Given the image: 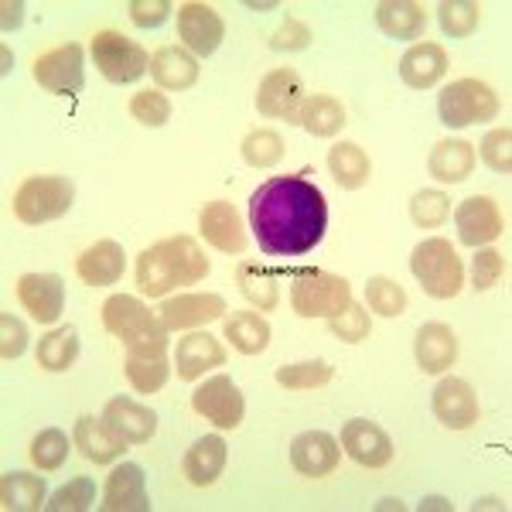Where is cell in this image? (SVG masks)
Segmentation results:
<instances>
[{
  "mask_svg": "<svg viewBox=\"0 0 512 512\" xmlns=\"http://www.w3.org/2000/svg\"><path fill=\"white\" fill-rule=\"evenodd\" d=\"M250 226L267 256H304L328 229V205L311 178H270L250 198Z\"/></svg>",
  "mask_w": 512,
  "mask_h": 512,
  "instance_id": "obj_1",
  "label": "cell"
},
{
  "mask_svg": "<svg viewBox=\"0 0 512 512\" xmlns=\"http://www.w3.org/2000/svg\"><path fill=\"white\" fill-rule=\"evenodd\" d=\"M209 277V256L192 236H168L137 256V287L147 297H164L175 287Z\"/></svg>",
  "mask_w": 512,
  "mask_h": 512,
  "instance_id": "obj_2",
  "label": "cell"
},
{
  "mask_svg": "<svg viewBox=\"0 0 512 512\" xmlns=\"http://www.w3.org/2000/svg\"><path fill=\"white\" fill-rule=\"evenodd\" d=\"M103 328L117 335L134 355H168V328L147 304L130 294H113L103 301Z\"/></svg>",
  "mask_w": 512,
  "mask_h": 512,
  "instance_id": "obj_3",
  "label": "cell"
},
{
  "mask_svg": "<svg viewBox=\"0 0 512 512\" xmlns=\"http://www.w3.org/2000/svg\"><path fill=\"white\" fill-rule=\"evenodd\" d=\"M291 308L301 318H338L352 304V284L318 267L291 270Z\"/></svg>",
  "mask_w": 512,
  "mask_h": 512,
  "instance_id": "obj_4",
  "label": "cell"
},
{
  "mask_svg": "<svg viewBox=\"0 0 512 512\" xmlns=\"http://www.w3.org/2000/svg\"><path fill=\"white\" fill-rule=\"evenodd\" d=\"M410 270H414L417 284L437 301H448L458 297L465 287V267H461V256L454 253L448 239L431 236L424 243H417L414 256H410Z\"/></svg>",
  "mask_w": 512,
  "mask_h": 512,
  "instance_id": "obj_5",
  "label": "cell"
},
{
  "mask_svg": "<svg viewBox=\"0 0 512 512\" xmlns=\"http://www.w3.org/2000/svg\"><path fill=\"white\" fill-rule=\"evenodd\" d=\"M76 202V185L69 178L35 175L24 178L14 192V216L24 226H45V222L62 219Z\"/></svg>",
  "mask_w": 512,
  "mask_h": 512,
  "instance_id": "obj_6",
  "label": "cell"
},
{
  "mask_svg": "<svg viewBox=\"0 0 512 512\" xmlns=\"http://www.w3.org/2000/svg\"><path fill=\"white\" fill-rule=\"evenodd\" d=\"M437 113L441 123L451 130H465L472 123H485L499 117V96L489 82L482 79H454L444 86L441 99H437Z\"/></svg>",
  "mask_w": 512,
  "mask_h": 512,
  "instance_id": "obj_7",
  "label": "cell"
},
{
  "mask_svg": "<svg viewBox=\"0 0 512 512\" xmlns=\"http://www.w3.org/2000/svg\"><path fill=\"white\" fill-rule=\"evenodd\" d=\"M93 62H96V69L103 72V79L117 82V86L144 79L147 69H151L147 48H140L134 38L120 35V31H113V28H103L93 35Z\"/></svg>",
  "mask_w": 512,
  "mask_h": 512,
  "instance_id": "obj_8",
  "label": "cell"
},
{
  "mask_svg": "<svg viewBox=\"0 0 512 512\" xmlns=\"http://www.w3.org/2000/svg\"><path fill=\"white\" fill-rule=\"evenodd\" d=\"M35 82L45 93L55 96H76L86 86V48L79 41H65L35 59Z\"/></svg>",
  "mask_w": 512,
  "mask_h": 512,
  "instance_id": "obj_9",
  "label": "cell"
},
{
  "mask_svg": "<svg viewBox=\"0 0 512 512\" xmlns=\"http://www.w3.org/2000/svg\"><path fill=\"white\" fill-rule=\"evenodd\" d=\"M192 410L198 417H205L209 424H216L219 431H236L243 424V414H246V403H243V393L239 386L229 379L226 373L205 379L202 386L192 393Z\"/></svg>",
  "mask_w": 512,
  "mask_h": 512,
  "instance_id": "obj_10",
  "label": "cell"
},
{
  "mask_svg": "<svg viewBox=\"0 0 512 512\" xmlns=\"http://www.w3.org/2000/svg\"><path fill=\"white\" fill-rule=\"evenodd\" d=\"M178 38L185 52H192L195 59H209L226 38V21L219 18L212 4L188 0V4L178 7Z\"/></svg>",
  "mask_w": 512,
  "mask_h": 512,
  "instance_id": "obj_11",
  "label": "cell"
},
{
  "mask_svg": "<svg viewBox=\"0 0 512 512\" xmlns=\"http://www.w3.org/2000/svg\"><path fill=\"white\" fill-rule=\"evenodd\" d=\"M304 106V82L294 69H274L256 86V110L270 120L297 123V113Z\"/></svg>",
  "mask_w": 512,
  "mask_h": 512,
  "instance_id": "obj_12",
  "label": "cell"
},
{
  "mask_svg": "<svg viewBox=\"0 0 512 512\" xmlns=\"http://www.w3.org/2000/svg\"><path fill=\"white\" fill-rule=\"evenodd\" d=\"M454 226H458L461 243L475 250V246H485V243H492V239H499L502 229H506V219H502L499 205H495L489 195H472L458 205Z\"/></svg>",
  "mask_w": 512,
  "mask_h": 512,
  "instance_id": "obj_13",
  "label": "cell"
},
{
  "mask_svg": "<svg viewBox=\"0 0 512 512\" xmlns=\"http://www.w3.org/2000/svg\"><path fill=\"white\" fill-rule=\"evenodd\" d=\"M18 301L38 325H55L65 308V284L59 274H24L18 280Z\"/></svg>",
  "mask_w": 512,
  "mask_h": 512,
  "instance_id": "obj_14",
  "label": "cell"
},
{
  "mask_svg": "<svg viewBox=\"0 0 512 512\" xmlns=\"http://www.w3.org/2000/svg\"><path fill=\"white\" fill-rule=\"evenodd\" d=\"M226 315V301L219 294H178L158 308V318L168 332H185V328L212 325Z\"/></svg>",
  "mask_w": 512,
  "mask_h": 512,
  "instance_id": "obj_15",
  "label": "cell"
},
{
  "mask_svg": "<svg viewBox=\"0 0 512 512\" xmlns=\"http://www.w3.org/2000/svg\"><path fill=\"white\" fill-rule=\"evenodd\" d=\"M342 448L362 468H386L393 461V441L373 420H349L342 427Z\"/></svg>",
  "mask_w": 512,
  "mask_h": 512,
  "instance_id": "obj_16",
  "label": "cell"
},
{
  "mask_svg": "<svg viewBox=\"0 0 512 512\" xmlns=\"http://www.w3.org/2000/svg\"><path fill=\"white\" fill-rule=\"evenodd\" d=\"M431 407H434V417L441 420L448 431H468L478 420V396L465 379H454V376L441 379V383L434 386Z\"/></svg>",
  "mask_w": 512,
  "mask_h": 512,
  "instance_id": "obj_17",
  "label": "cell"
},
{
  "mask_svg": "<svg viewBox=\"0 0 512 512\" xmlns=\"http://www.w3.org/2000/svg\"><path fill=\"white\" fill-rule=\"evenodd\" d=\"M226 366V349L216 335L209 332H188L185 338H178L175 345V373L181 383H195L202 379V373L209 369Z\"/></svg>",
  "mask_w": 512,
  "mask_h": 512,
  "instance_id": "obj_18",
  "label": "cell"
},
{
  "mask_svg": "<svg viewBox=\"0 0 512 512\" xmlns=\"http://www.w3.org/2000/svg\"><path fill=\"white\" fill-rule=\"evenodd\" d=\"M198 229L219 253H246V226L233 202H209L198 216Z\"/></svg>",
  "mask_w": 512,
  "mask_h": 512,
  "instance_id": "obj_19",
  "label": "cell"
},
{
  "mask_svg": "<svg viewBox=\"0 0 512 512\" xmlns=\"http://www.w3.org/2000/svg\"><path fill=\"white\" fill-rule=\"evenodd\" d=\"M342 448L332 434L325 431H304L291 441V465L294 472L308 475V478H325L338 468Z\"/></svg>",
  "mask_w": 512,
  "mask_h": 512,
  "instance_id": "obj_20",
  "label": "cell"
},
{
  "mask_svg": "<svg viewBox=\"0 0 512 512\" xmlns=\"http://www.w3.org/2000/svg\"><path fill=\"white\" fill-rule=\"evenodd\" d=\"M72 441H76L82 458L93 461V465H113L127 454V441L103 417H79Z\"/></svg>",
  "mask_w": 512,
  "mask_h": 512,
  "instance_id": "obj_21",
  "label": "cell"
},
{
  "mask_svg": "<svg viewBox=\"0 0 512 512\" xmlns=\"http://www.w3.org/2000/svg\"><path fill=\"white\" fill-rule=\"evenodd\" d=\"M103 420L117 431L127 444H147L158 434V414L130 396H113L103 410Z\"/></svg>",
  "mask_w": 512,
  "mask_h": 512,
  "instance_id": "obj_22",
  "label": "cell"
},
{
  "mask_svg": "<svg viewBox=\"0 0 512 512\" xmlns=\"http://www.w3.org/2000/svg\"><path fill=\"white\" fill-rule=\"evenodd\" d=\"M414 355H417L420 373L441 376L458 362V338H454V332L444 321H431V325H424L417 332Z\"/></svg>",
  "mask_w": 512,
  "mask_h": 512,
  "instance_id": "obj_23",
  "label": "cell"
},
{
  "mask_svg": "<svg viewBox=\"0 0 512 512\" xmlns=\"http://www.w3.org/2000/svg\"><path fill=\"white\" fill-rule=\"evenodd\" d=\"M127 270V253L117 239H99V243L89 246L86 253L76 260V274L82 284L89 287H110L117 284Z\"/></svg>",
  "mask_w": 512,
  "mask_h": 512,
  "instance_id": "obj_24",
  "label": "cell"
},
{
  "mask_svg": "<svg viewBox=\"0 0 512 512\" xmlns=\"http://www.w3.org/2000/svg\"><path fill=\"white\" fill-rule=\"evenodd\" d=\"M106 512H151V495H147V482L140 465L123 461L120 468H113V475L106 478Z\"/></svg>",
  "mask_w": 512,
  "mask_h": 512,
  "instance_id": "obj_25",
  "label": "cell"
},
{
  "mask_svg": "<svg viewBox=\"0 0 512 512\" xmlns=\"http://www.w3.org/2000/svg\"><path fill=\"white\" fill-rule=\"evenodd\" d=\"M151 76L158 82V89H168V93H185L192 89L202 69H198V59L192 52L178 45H164L151 55Z\"/></svg>",
  "mask_w": 512,
  "mask_h": 512,
  "instance_id": "obj_26",
  "label": "cell"
},
{
  "mask_svg": "<svg viewBox=\"0 0 512 512\" xmlns=\"http://www.w3.org/2000/svg\"><path fill=\"white\" fill-rule=\"evenodd\" d=\"M448 76V52L437 41H420L400 59V79L410 89H431Z\"/></svg>",
  "mask_w": 512,
  "mask_h": 512,
  "instance_id": "obj_27",
  "label": "cell"
},
{
  "mask_svg": "<svg viewBox=\"0 0 512 512\" xmlns=\"http://www.w3.org/2000/svg\"><path fill=\"white\" fill-rule=\"evenodd\" d=\"M427 171L441 185H461V181L472 178L475 171V144L458 137H448L441 144H434L431 158H427Z\"/></svg>",
  "mask_w": 512,
  "mask_h": 512,
  "instance_id": "obj_28",
  "label": "cell"
},
{
  "mask_svg": "<svg viewBox=\"0 0 512 512\" xmlns=\"http://www.w3.org/2000/svg\"><path fill=\"white\" fill-rule=\"evenodd\" d=\"M226 458H229L226 441H222L219 434H209L188 448L185 461H181V472H185V478L195 489H209V485L219 482L222 468H226Z\"/></svg>",
  "mask_w": 512,
  "mask_h": 512,
  "instance_id": "obj_29",
  "label": "cell"
},
{
  "mask_svg": "<svg viewBox=\"0 0 512 512\" xmlns=\"http://www.w3.org/2000/svg\"><path fill=\"white\" fill-rule=\"evenodd\" d=\"M376 24L383 35L414 41L427 28V7L414 4V0H383L376 4Z\"/></svg>",
  "mask_w": 512,
  "mask_h": 512,
  "instance_id": "obj_30",
  "label": "cell"
},
{
  "mask_svg": "<svg viewBox=\"0 0 512 512\" xmlns=\"http://www.w3.org/2000/svg\"><path fill=\"white\" fill-rule=\"evenodd\" d=\"M277 277H280V270H267L263 263H256V260H239L236 263L239 294H243L256 311H274L280 304Z\"/></svg>",
  "mask_w": 512,
  "mask_h": 512,
  "instance_id": "obj_31",
  "label": "cell"
},
{
  "mask_svg": "<svg viewBox=\"0 0 512 512\" xmlns=\"http://www.w3.org/2000/svg\"><path fill=\"white\" fill-rule=\"evenodd\" d=\"M45 478L28 472L0 475V506L7 512H38L45 506Z\"/></svg>",
  "mask_w": 512,
  "mask_h": 512,
  "instance_id": "obj_32",
  "label": "cell"
},
{
  "mask_svg": "<svg viewBox=\"0 0 512 512\" xmlns=\"http://www.w3.org/2000/svg\"><path fill=\"white\" fill-rule=\"evenodd\" d=\"M222 335L229 338V345L239 355H260L270 345V325L256 311H236V315H229L226 325H222Z\"/></svg>",
  "mask_w": 512,
  "mask_h": 512,
  "instance_id": "obj_33",
  "label": "cell"
},
{
  "mask_svg": "<svg viewBox=\"0 0 512 512\" xmlns=\"http://www.w3.org/2000/svg\"><path fill=\"white\" fill-rule=\"evenodd\" d=\"M328 171H332V178L338 181L342 188H362L373 175V164H369L366 151H362L359 144H352V140H338V144L328 151Z\"/></svg>",
  "mask_w": 512,
  "mask_h": 512,
  "instance_id": "obj_34",
  "label": "cell"
},
{
  "mask_svg": "<svg viewBox=\"0 0 512 512\" xmlns=\"http://www.w3.org/2000/svg\"><path fill=\"white\" fill-rule=\"evenodd\" d=\"M79 359V332L72 325L52 328L38 338V366L48 373H69Z\"/></svg>",
  "mask_w": 512,
  "mask_h": 512,
  "instance_id": "obj_35",
  "label": "cell"
},
{
  "mask_svg": "<svg viewBox=\"0 0 512 512\" xmlns=\"http://www.w3.org/2000/svg\"><path fill=\"white\" fill-rule=\"evenodd\" d=\"M297 123L308 130L311 137H335L345 127V106L332 96H311L304 99Z\"/></svg>",
  "mask_w": 512,
  "mask_h": 512,
  "instance_id": "obj_36",
  "label": "cell"
},
{
  "mask_svg": "<svg viewBox=\"0 0 512 512\" xmlns=\"http://www.w3.org/2000/svg\"><path fill=\"white\" fill-rule=\"evenodd\" d=\"M123 373H127V383L134 386L137 393H158L164 390V383H168V376H171V362H168V355L127 352Z\"/></svg>",
  "mask_w": 512,
  "mask_h": 512,
  "instance_id": "obj_37",
  "label": "cell"
},
{
  "mask_svg": "<svg viewBox=\"0 0 512 512\" xmlns=\"http://www.w3.org/2000/svg\"><path fill=\"white\" fill-rule=\"evenodd\" d=\"M284 154H287L284 137H280L277 130H270V127L250 130L246 140H243V161L250 164V168H256V171L274 168V164L284 161Z\"/></svg>",
  "mask_w": 512,
  "mask_h": 512,
  "instance_id": "obj_38",
  "label": "cell"
},
{
  "mask_svg": "<svg viewBox=\"0 0 512 512\" xmlns=\"http://www.w3.org/2000/svg\"><path fill=\"white\" fill-rule=\"evenodd\" d=\"M335 379V369L325 359H311V362H294V366H280L277 369V383L284 390H321Z\"/></svg>",
  "mask_w": 512,
  "mask_h": 512,
  "instance_id": "obj_39",
  "label": "cell"
},
{
  "mask_svg": "<svg viewBox=\"0 0 512 512\" xmlns=\"http://www.w3.org/2000/svg\"><path fill=\"white\" fill-rule=\"evenodd\" d=\"M437 21L448 38H468L475 35L478 21H482V7L475 0H444V4H437Z\"/></svg>",
  "mask_w": 512,
  "mask_h": 512,
  "instance_id": "obj_40",
  "label": "cell"
},
{
  "mask_svg": "<svg viewBox=\"0 0 512 512\" xmlns=\"http://www.w3.org/2000/svg\"><path fill=\"white\" fill-rule=\"evenodd\" d=\"M72 444L59 427H45V431H38V437L31 441V461L38 465V472H59L65 465V458H69Z\"/></svg>",
  "mask_w": 512,
  "mask_h": 512,
  "instance_id": "obj_41",
  "label": "cell"
},
{
  "mask_svg": "<svg viewBox=\"0 0 512 512\" xmlns=\"http://www.w3.org/2000/svg\"><path fill=\"white\" fill-rule=\"evenodd\" d=\"M366 304L379 318H400L407 311V291L390 277H369L366 284Z\"/></svg>",
  "mask_w": 512,
  "mask_h": 512,
  "instance_id": "obj_42",
  "label": "cell"
},
{
  "mask_svg": "<svg viewBox=\"0 0 512 512\" xmlns=\"http://www.w3.org/2000/svg\"><path fill=\"white\" fill-rule=\"evenodd\" d=\"M448 212H451V198L437 192V188H424V192L410 198V219L420 229H441L448 222Z\"/></svg>",
  "mask_w": 512,
  "mask_h": 512,
  "instance_id": "obj_43",
  "label": "cell"
},
{
  "mask_svg": "<svg viewBox=\"0 0 512 512\" xmlns=\"http://www.w3.org/2000/svg\"><path fill=\"white\" fill-rule=\"evenodd\" d=\"M96 502V485L93 478H72L69 485H62L52 499L45 502L48 512H86Z\"/></svg>",
  "mask_w": 512,
  "mask_h": 512,
  "instance_id": "obj_44",
  "label": "cell"
},
{
  "mask_svg": "<svg viewBox=\"0 0 512 512\" xmlns=\"http://www.w3.org/2000/svg\"><path fill=\"white\" fill-rule=\"evenodd\" d=\"M328 328H332V335L338 338V342L359 345V342H366L369 332H373V321H369L366 304H349L342 315L328 321Z\"/></svg>",
  "mask_w": 512,
  "mask_h": 512,
  "instance_id": "obj_45",
  "label": "cell"
},
{
  "mask_svg": "<svg viewBox=\"0 0 512 512\" xmlns=\"http://www.w3.org/2000/svg\"><path fill=\"white\" fill-rule=\"evenodd\" d=\"M130 117L144 127H164L171 120V99L161 93V89H144L130 99Z\"/></svg>",
  "mask_w": 512,
  "mask_h": 512,
  "instance_id": "obj_46",
  "label": "cell"
},
{
  "mask_svg": "<svg viewBox=\"0 0 512 512\" xmlns=\"http://www.w3.org/2000/svg\"><path fill=\"white\" fill-rule=\"evenodd\" d=\"M482 161L489 164L499 175H512V130L509 127H495L482 137Z\"/></svg>",
  "mask_w": 512,
  "mask_h": 512,
  "instance_id": "obj_47",
  "label": "cell"
},
{
  "mask_svg": "<svg viewBox=\"0 0 512 512\" xmlns=\"http://www.w3.org/2000/svg\"><path fill=\"white\" fill-rule=\"evenodd\" d=\"M506 277V256L499 250H478L472 260V287L475 291H492Z\"/></svg>",
  "mask_w": 512,
  "mask_h": 512,
  "instance_id": "obj_48",
  "label": "cell"
},
{
  "mask_svg": "<svg viewBox=\"0 0 512 512\" xmlns=\"http://www.w3.org/2000/svg\"><path fill=\"white\" fill-rule=\"evenodd\" d=\"M24 349H28V328H24L21 318L4 311V315H0V359L4 362L21 359Z\"/></svg>",
  "mask_w": 512,
  "mask_h": 512,
  "instance_id": "obj_49",
  "label": "cell"
},
{
  "mask_svg": "<svg viewBox=\"0 0 512 512\" xmlns=\"http://www.w3.org/2000/svg\"><path fill=\"white\" fill-rule=\"evenodd\" d=\"M311 41H315V35H311L308 24L297 21V18H287L274 31V38H270V48H274V52H304Z\"/></svg>",
  "mask_w": 512,
  "mask_h": 512,
  "instance_id": "obj_50",
  "label": "cell"
},
{
  "mask_svg": "<svg viewBox=\"0 0 512 512\" xmlns=\"http://www.w3.org/2000/svg\"><path fill=\"white\" fill-rule=\"evenodd\" d=\"M127 11L137 28H161V24L171 18L175 4H171V0H130Z\"/></svg>",
  "mask_w": 512,
  "mask_h": 512,
  "instance_id": "obj_51",
  "label": "cell"
},
{
  "mask_svg": "<svg viewBox=\"0 0 512 512\" xmlns=\"http://www.w3.org/2000/svg\"><path fill=\"white\" fill-rule=\"evenodd\" d=\"M0 11H4V31H11V28H18L21 24V11H24V4L21 0H4V4H0Z\"/></svg>",
  "mask_w": 512,
  "mask_h": 512,
  "instance_id": "obj_52",
  "label": "cell"
},
{
  "mask_svg": "<svg viewBox=\"0 0 512 512\" xmlns=\"http://www.w3.org/2000/svg\"><path fill=\"white\" fill-rule=\"evenodd\" d=\"M420 509H451V502L448 499H427Z\"/></svg>",
  "mask_w": 512,
  "mask_h": 512,
  "instance_id": "obj_53",
  "label": "cell"
}]
</instances>
